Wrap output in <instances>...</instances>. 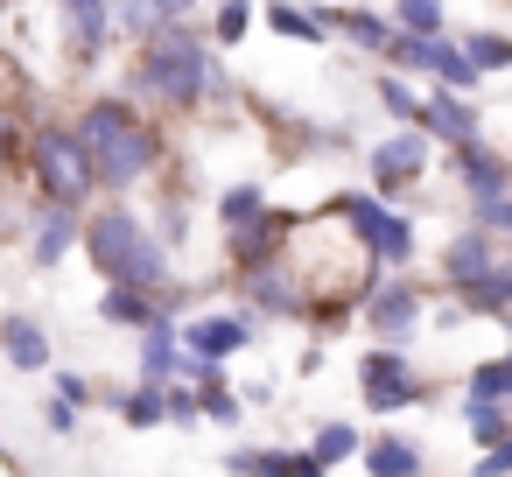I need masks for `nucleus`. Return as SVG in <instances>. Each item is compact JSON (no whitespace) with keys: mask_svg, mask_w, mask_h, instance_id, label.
Here are the masks:
<instances>
[{"mask_svg":"<svg viewBox=\"0 0 512 477\" xmlns=\"http://www.w3.org/2000/svg\"><path fill=\"white\" fill-rule=\"evenodd\" d=\"M71 246H78V211H71V204H50V211L36 218V239H29L36 267H57Z\"/></svg>","mask_w":512,"mask_h":477,"instance_id":"obj_17","label":"nucleus"},{"mask_svg":"<svg viewBox=\"0 0 512 477\" xmlns=\"http://www.w3.org/2000/svg\"><path fill=\"white\" fill-rule=\"evenodd\" d=\"M512 470V442H491V456L477 463V477H505Z\"/></svg>","mask_w":512,"mask_h":477,"instance_id":"obj_38","label":"nucleus"},{"mask_svg":"<svg viewBox=\"0 0 512 477\" xmlns=\"http://www.w3.org/2000/svg\"><path fill=\"white\" fill-rule=\"evenodd\" d=\"M491 267H505V260H498V246H491L484 232H470V225H463V232L449 239V253H442V274H449V288H456V295H470Z\"/></svg>","mask_w":512,"mask_h":477,"instance_id":"obj_9","label":"nucleus"},{"mask_svg":"<svg viewBox=\"0 0 512 477\" xmlns=\"http://www.w3.org/2000/svg\"><path fill=\"white\" fill-rule=\"evenodd\" d=\"M78 239H85V253L99 260V274H106L113 288L169 295V253L155 246V232H148L127 204H113V211H99V218H78Z\"/></svg>","mask_w":512,"mask_h":477,"instance_id":"obj_2","label":"nucleus"},{"mask_svg":"<svg viewBox=\"0 0 512 477\" xmlns=\"http://www.w3.org/2000/svg\"><path fill=\"white\" fill-rule=\"evenodd\" d=\"M0 8H8V0H0Z\"/></svg>","mask_w":512,"mask_h":477,"instance_id":"obj_39","label":"nucleus"},{"mask_svg":"<svg viewBox=\"0 0 512 477\" xmlns=\"http://www.w3.org/2000/svg\"><path fill=\"white\" fill-rule=\"evenodd\" d=\"M57 15H64V36H71V64H99L106 50V0H57Z\"/></svg>","mask_w":512,"mask_h":477,"instance_id":"obj_10","label":"nucleus"},{"mask_svg":"<svg viewBox=\"0 0 512 477\" xmlns=\"http://www.w3.org/2000/svg\"><path fill=\"white\" fill-rule=\"evenodd\" d=\"M414 127H428V134H442L449 148H470V141L484 134V120H477V106H470V99H456V92H442V99H428V106L414 113Z\"/></svg>","mask_w":512,"mask_h":477,"instance_id":"obj_11","label":"nucleus"},{"mask_svg":"<svg viewBox=\"0 0 512 477\" xmlns=\"http://www.w3.org/2000/svg\"><path fill=\"white\" fill-rule=\"evenodd\" d=\"M463 428H470L484 449H491V442H512V435H505V414H498V407H484V400H463Z\"/></svg>","mask_w":512,"mask_h":477,"instance_id":"obj_32","label":"nucleus"},{"mask_svg":"<svg viewBox=\"0 0 512 477\" xmlns=\"http://www.w3.org/2000/svg\"><path fill=\"white\" fill-rule=\"evenodd\" d=\"M225 463L239 477H323V463L309 449H232Z\"/></svg>","mask_w":512,"mask_h":477,"instance_id":"obj_14","label":"nucleus"},{"mask_svg":"<svg viewBox=\"0 0 512 477\" xmlns=\"http://www.w3.org/2000/svg\"><path fill=\"white\" fill-rule=\"evenodd\" d=\"M379 99H386V113H393V120H407V127H414V113H421V99H414V92H407L400 78H379Z\"/></svg>","mask_w":512,"mask_h":477,"instance_id":"obj_34","label":"nucleus"},{"mask_svg":"<svg viewBox=\"0 0 512 477\" xmlns=\"http://www.w3.org/2000/svg\"><path fill=\"white\" fill-rule=\"evenodd\" d=\"M505 386H512V358H484V365L470 372V400H484V407H498Z\"/></svg>","mask_w":512,"mask_h":477,"instance_id":"obj_28","label":"nucleus"},{"mask_svg":"<svg viewBox=\"0 0 512 477\" xmlns=\"http://www.w3.org/2000/svg\"><path fill=\"white\" fill-rule=\"evenodd\" d=\"M330 29H344V36H351L358 50H386V36H393V29H386L379 15H330Z\"/></svg>","mask_w":512,"mask_h":477,"instance_id":"obj_30","label":"nucleus"},{"mask_svg":"<svg viewBox=\"0 0 512 477\" xmlns=\"http://www.w3.org/2000/svg\"><path fill=\"white\" fill-rule=\"evenodd\" d=\"M365 246H372V260H386V267H407V260H414V225H407L400 211H379V218L365 225Z\"/></svg>","mask_w":512,"mask_h":477,"instance_id":"obj_18","label":"nucleus"},{"mask_svg":"<svg viewBox=\"0 0 512 477\" xmlns=\"http://www.w3.org/2000/svg\"><path fill=\"white\" fill-rule=\"evenodd\" d=\"M365 295H372V302H365V316H372V337L400 344V337L421 323V295H414L407 281H372Z\"/></svg>","mask_w":512,"mask_h":477,"instance_id":"obj_7","label":"nucleus"},{"mask_svg":"<svg viewBox=\"0 0 512 477\" xmlns=\"http://www.w3.org/2000/svg\"><path fill=\"white\" fill-rule=\"evenodd\" d=\"M456 176H463V190H470V204H484V197H505V162L484 148V141H470V148H456Z\"/></svg>","mask_w":512,"mask_h":477,"instance_id":"obj_15","label":"nucleus"},{"mask_svg":"<svg viewBox=\"0 0 512 477\" xmlns=\"http://www.w3.org/2000/svg\"><path fill=\"white\" fill-rule=\"evenodd\" d=\"M414 176H428V141H421L414 127L372 148V183H379V190H400V183H414Z\"/></svg>","mask_w":512,"mask_h":477,"instance_id":"obj_8","label":"nucleus"},{"mask_svg":"<svg viewBox=\"0 0 512 477\" xmlns=\"http://www.w3.org/2000/svg\"><path fill=\"white\" fill-rule=\"evenodd\" d=\"M0 358H8L15 372H43V365H50V337H43V323L8 316V323H0Z\"/></svg>","mask_w":512,"mask_h":477,"instance_id":"obj_16","label":"nucleus"},{"mask_svg":"<svg viewBox=\"0 0 512 477\" xmlns=\"http://www.w3.org/2000/svg\"><path fill=\"white\" fill-rule=\"evenodd\" d=\"M246 344H253V323H246V316H197V323L176 330V351H190V358H204V365H218V358H232V351H246Z\"/></svg>","mask_w":512,"mask_h":477,"instance_id":"obj_6","label":"nucleus"},{"mask_svg":"<svg viewBox=\"0 0 512 477\" xmlns=\"http://www.w3.org/2000/svg\"><path fill=\"white\" fill-rule=\"evenodd\" d=\"M57 393H64V407H71V414H78V407H85V400H92V386H85V379H78V372H64V379H57Z\"/></svg>","mask_w":512,"mask_h":477,"instance_id":"obj_37","label":"nucleus"},{"mask_svg":"<svg viewBox=\"0 0 512 477\" xmlns=\"http://www.w3.org/2000/svg\"><path fill=\"white\" fill-rule=\"evenodd\" d=\"M99 316H106V323H127V330H148V323H162L155 295H134V288H106V295H99Z\"/></svg>","mask_w":512,"mask_h":477,"instance_id":"obj_22","label":"nucleus"},{"mask_svg":"<svg viewBox=\"0 0 512 477\" xmlns=\"http://www.w3.org/2000/svg\"><path fill=\"white\" fill-rule=\"evenodd\" d=\"M29 162H36L43 197L78 211V197L92 190V169H85V148L71 141V127H43V134H36V148H29Z\"/></svg>","mask_w":512,"mask_h":477,"instance_id":"obj_4","label":"nucleus"},{"mask_svg":"<svg viewBox=\"0 0 512 477\" xmlns=\"http://www.w3.org/2000/svg\"><path fill=\"white\" fill-rule=\"evenodd\" d=\"M358 386H365V407H379V414H393V407L421 400V379H414V365L400 358V344L365 351V358H358Z\"/></svg>","mask_w":512,"mask_h":477,"instance_id":"obj_5","label":"nucleus"},{"mask_svg":"<svg viewBox=\"0 0 512 477\" xmlns=\"http://www.w3.org/2000/svg\"><path fill=\"white\" fill-rule=\"evenodd\" d=\"M246 302L260 316H302V288L288 267H246Z\"/></svg>","mask_w":512,"mask_h":477,"instance_id":"obj_13","label":"nucleus"},{"mask_svg":"<svg viewBox=\"0 0 512 477\" xmlns=\"http://www.w3.org/2000/svg\"><path fill=\"white\" fill-rule=\"evenodd\" d=\"M393 36L435 43V36H442V0H400V8H393Z\"/></svg>","mask_w":512,"mask_h":477,"instance_id":"obj_24","label":"nucleus"},{"mask_svg":"<svg viewBox=\"0 0 512 477\" xmlns=\"http://www.w3.org/2000/svg\"><path fill=\"white\" fill-rule=\"evenodd\" d=\"M267 211V197L253 190V183H239V190H225V204H218V218H225V232H239V225H253Z\"/></svg>","mask_w":512,"mask_h":477,"instance_id":"obj_29","label":"nucleus"},{"mask_svg":"<svg viewBox=\"0 0 512 477\" xmlns=\"http://www.w3.org/2000/svg\"><path fill=\"white\" fill-rule=\"evenodd\" d=\"M421 71H435V78H442V85H449V92H456V99H463V92H470V85H477V71H470V64H463V50H456V43H442V36H435V43H428V64H421Z\"/></svg>","mask_w":512,"mask_h":477,"instance_id":"obj_23","label":"nucleus"},{"mask_svg":"<svg viewBox=\"0 0 512 477\" xmlns=\"http://www.w3.org/2000/svg\"><path fill=\"white\" fill-rule=\"evenodd\" d=\"M246 22H253L246 0H225V8H218V43H239V36H246Z\"/></svg>","mask_w":512,"mask_h":477,"instance_id":"obj_36","label":"nucleus"},{"mask_svg":"<svg viewBox=\"0 0 512 477\" xmlns=\"http://www.w3.org/2000/svg\"><path fill=\"white\" fill-rule=\"evenodd\" d=\"M309 456H316L323 470H330V463H344V456H358V428H351V421H330V428H316Z\"/></svg>","mask_w":512,"mask_h":477,"instance_id":"obj_27","label":"nucleus"},{"mask_svg":"<svg viewBox=\"0 0 512 477\" xmlns=\"http://www.w3.org/2000/svg\"><path fill=\"white\" fill-rule=\"evenodd\" d=\"M267 22H274L281 36H295V43H316V36H323V22H316V15H302V8H288V0H274Z\"/></svg>","mask_w":512,"mask_h":477,"instance_id":"obj_33","label":"nucleus"},{"mask_svg":"<svg viewBox=\"0 0 512 477\" xmlns=\"http://www.w3.org/2000/svg\"><path fill=\"white\" fill-rule=\"evenodd\" d=\"M505 302H512V267H491V274L463 295V309H477V316H505Z\"/></svg>","mask_w":512,"mask_h":477,"instance_id":"obj_26","label":"nucleus"},{"mask_svg":"<svg viewBox=\"0 0 512 477\" xmlns=\"http://www.w3.org/2000/svg\"><path fill=\"white\" fill-rule=\"evenodd\" d=\"M456 50H463V64H470L477 78H484V71H505V64H512V43H505V36H491V29H477V36H463Z\"/></svg>","mask_w":512,"mask_h":477,"instance_id":"obj_25","label":"nucleus"},{"mask_svg":"<svg viewBox=\"0 0 512 477\" xmlns=\"http://www.w3.org/2000/svg\"><path fill=\"white\" fill-rule=\"evenodd\" d=\"M204 78H211V50H204L183 22L155 29L148 50H141V64H134V92H141L148 106H162V113H190V106L204 99Z\"/></svg>","mask_w":512,"mask_h":477,"instance_id":"obj_3","label":"nucleus"},{"mask_svg":"<svg viewBox=\"0 0 512 477\" xmlns=\"http://www.w3.org/2000/svg\"><path fill=\"white\" fill-rule=\"evenodd\" d=\"M71 141L85 148V169H92V183H106V190H134V183L162 162L155 127H148L134 106H120V99L85 106V120L71 127Z\"/></svg>","mask_w":512,"mask_h":477,"instance_id":"obj_1","label":"nucleus"},{"mask_svg":"<svg viewBox=\"0 0 512 477\" xmlns=\"http://www.w3.org/2000/svg\"><path fill=\"white\" fill-rule=\"evenodd\" d=\"M358 449H365L372 477H421V442H407V435H379V442H358Z\"/></svg>","mask_w":512,"mask_h":477,"instance_id":"obj_19","label":"nucleus"},{"mask_svg":"<svg viewBox=\"0 0 512 477\" xmlns=\"http://www.w3.org/2000/svg\"><path fill=\"white\" fill-rule=\"evenodd\" d=\"M169 379H176V330L148 323L141 330V386H169Z\"/></svg>","mask_w":512,"mask_h":477,"instance_id":"obj_21","label":"nucleus"},{"mask_svg":"<svg viewBox=\"0 0 512 477\" xmlns=\"http://www.w3.org/2000/svg\"><path fill=\"white\" fill-rule=\"evenodd\" d=\"M162 421H204V414H197V393L169 379V386H162Z\"/></svg>","mask_w":512,"mask_h":477,"instance_id":"obj_35","label":"nucleus"},{"mask_svg":"<svg viewBox=\"0 0 512 477\" xmlns=\"http://www.w3.org/2000/svg\"><path fill=\"white\" fill-rule=\"evenodd\" d=\"M183 15V0H120V8H106V22H120L127 36H155Z\"/></svg>","mask_w":512,"mask_h":477,"instance_id":"obj_20","label":"nucleus"},{"mask_svg":"<svg viewBox=\"0 0 512 477\" xmlns=\"http://www.w3.org/2000/svg\"><path fill=\"white\" fill-rule=\"evenodd\" d=\"M120 400V393H113ZM120 414H127V428H155L162 421V386H134L127 400H120Z\"/></svg>","mask_w":512,"mask_h":477,"instance_id":"obj_31","label":"nucleus"},{"mask_svg":"<svg viewBox=\"0 0 512 477\" xmlns=\"http://www.w3.org/2000/svg\"><path fill=\"white\" fill-rule=\"evenodd\" d=\"M288 232H295V218H281V211H260L253 225L225 232V246H232V260H239V267H267V253H274Z\"/></svg>","mask_w":512,"mask_h":477,"instance_id":"obj_12","label":"nucleus"}]
</instances>
